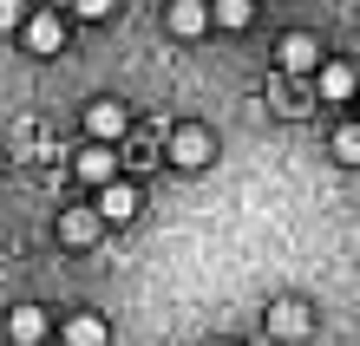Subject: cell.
<instances>
[{
	"label": "cell",
	"instance_id": "1",
	"mask_svg": "<svg viewBox=\"0 0 360 346\" xmlns=\"http://www.w3.org/2000/svg\"><path fill=\"white\" fill-rule=\"evenodd\" d=\"M275 59H282L288 79H321V39L314 33H288L282 46H275Z\"/></svg>",
	"mask_w": 360,
	"mask_h": 346
},
{
	"label": "cell",
	"instance_id": "2",
	"mask_svg": "<svg viewBox=\"0 0 360 346\" xmlns=\"http://www.w3.org/2000/svg\"><path fill=\"white\" fill-rule=\"evenodd\" d=\"M210 150H217V144H210L203 124H177V131H171V164H177V170H203Z\"/></svg>",
	"mask_w": 360,
	"mask_h": 346
},
{
	"label": "cell",
	"instance_id": "3",
	"mask_svg": "<svg viewBox=\"0 0 360 346\" xmlns=\"http://www.w3.org/2000/svg\"><path fill=\"white\" fill-rule=\"evenodd\" d=\"M124 124H131V118H124L118 98H92V105H86V131H92V144H118Z\"/></svg>",
	"mask_w": 360,
	"mask_h": 346
},
{
	"label": "cell",
	"instance_id": "4",
	"mask_svg": "<svg viewBox=\"0 0 360 346\" xmlns=\"http://www.w3.org/2000/svg\"><path fill=\"white\" fill-rule=\"evenodd\" d=\"M46 327H53V320H46V307H33V300H27V307H7V340L13 346H39Z\"/></svg>",
	"mask_w": 360,
	"mask_h": 346
},
{
	"label": "cell",
	"instance_id": "5",
	"mask_svg": "<svg viewBox=\"0 0 360 346\" xmlns=\"http://www.w3.org/2000/svg\"><path fill=\"white\" fill-rule=\"evenodd\" d=\"M98 229H105L98 209H66V215H59V242H72V248H92Z\"/></svg>",
	"mask_w": 360,
	"mask_h": 346
},
{
	"label": "cell",
	"instance_id": "6",
	"mask_svg": "<svg viewBox=\"0 0 360 346\" xmlns=\"http://www.w3.org/2000/svg\"><path fill=\"white\" fill-rule=\"evenodd\" d=\"M210 20H217V13H210V0H171V33L177 39H197Z\"/></svg>",
	"mask_w": 360,
	"mask_h": 346
},
{
	"label": "cell",
	"instance_id": "7",
	"mask_svg": "<svg viewBox=\"0 0 360 346\" xmlns=\"http://www.w3.org/2000/svg\"><path fill=\"white\" fill-rule=\"evenodd\" d=\"M98 215H105V222H131V215H138V189L131 183H105L98 189Z\"/></svg>",
	"mask_w": 360,
	"mask_h": 346
},
{
	"label": "cell",
	"instance_id": "8",
	"mask_svg": "<svg viewBox=\"0 0 360 346\" xmlns=\"http://www.w3.org/2000/svg\"><path fill=\"white\" fill-rule=\"evenodd\" d=\"M112 164H118V157H112V144H86V150H79V177L98 183V189H105V183H118V177H112Z\"/></svg>",
	"mask_w": 360,
	"mask_h": 346
},
{
	"label": "cell",
	"instance_id": "9",
	"mask_svg": "<svg viewBox=\"0 0 360 346\" xmlns=\"http://www.w3.org/2000/svg\"><path fill=\"white\" fill-rule=\"evenodd\" d=\"M27 46H33V53H59V46H66L59 13H33V20H27Z\"/></svg>",
	"mask_w": 360,
	"mask_h": 346
},
{
	"label": "cell",
	"instance_id": "10",
	"mask_svg": "<svg viewBox=\"0 0 360 346\" xmlns=\"http://www.w3.org/2000/svg\"><path fill=\"white\" fill-rule=\"evenodd\" d=\"M112 333H105V320L98 314H72L66 320V346H105Z\"/></svg>",
	"mask_w": 360,
	"mask_h": 346
},
{
	"label": "cell",
	"instance_id": "11",
	"mask_svg": "<svg viewBox=\"0 0 360 346\" xmlns=\"http://www.w3.org/2000/svg\"><path fill=\"white\" fill-rule=\"evenodd\" d=\"M210 13H217V27H229V33H243L249 20H256V0H210Z\"/></svg>",
	"mask_w": 360,
	"mask_h": 346
},
{
	"label": "cell",
	"instance_id": "12",
	"mask_svg": "<svg viewBox=\"0 0 360 346\" xmlns=\"http://www.w3.org/2000/svg\"><path fill=\"white\" fill-rule=\"evenodd\" d=\"M321 98H360L354 66H321Z\"/></svg>",
	"mask_w": 360,
	"mask_h": 346
},
{
	"label": "cell",
	"instance_id": "13",
	"mask_svg": "<svg viewBox=\"0 0 360 346\" xmlns=\"http://www.w3.org/2000/svg\"><path fill=\"white\" fill-rule=\"evenodd\" d=\"M269 327H275V333H282V340H302V333H308V314H302V307H295V300H282V307H275V314H269Z\"/></svg>",
	"mask_w": 360,
	"mask_h": 346
},
{
	"label": "cell",
	"instance_id": "14",
	"mask_svg": "<svg viewBox=\"0 0 360 346\" xmlns=\"http://www.w3.org/2000/svg\"><path fill=\"white\" fill-rule=\"evenodd\" d=\"M334 157H341V164H360V124H341V131H334Z\"/></svg>",
	"mask_w": 360,
	"mask_h": 346
},
{
	"label": "cell",
	"instance_id": "15",
	"mask_svg": "<svg viewBox=\"0 0 360 346\" xmlns=\"http://www.w3.org/2000/svg\"><path fill=\"white\" fill-rule=\"evenodd\" d=\"M112 7H118V0H72L79 20H112Z\"/></svg>",
	"mask_w": 360,
	"mask_h": 346
},
{
	"label": "cell",
	"instance_id": "16",
	"mask_svg": "<svg viewBox=\"0 0 360 346\" xmlns=\"http://www.w3.org/2000/svg\"><path fill=\"white\" fill-rule=\"evenodd\" d=\"M20 20H27V7H20V0H0V33H13Z\"/></svg>",
	"mask_w": 360,
	"mask_h": 346
},
{
	"label": "cell",
	"instance_id": "17",
	"mask_svg": "<svg viewBox=\"0 0 360 346\" xmlns=\"http://www.w3.org/2000/svg\"><path fill=\"white\" fill-rule=\"evenodd\" d=\"M354 124H360V98H354Z\"/></svg>",
	"mask_w": 360,
	"mask_h": 346
},
{
	"label": "cell",
	"instance_id": "18",
	"mask_svg": "<svg viewBox=\"0 0 360 346\" xmlns=\"http://www.w3.org/2000/svg\"><path fill=\"white\" fill-rule=\"evenodd\" d=\"M217 346H236V340H217Z\"/></svg>",
	"mask_w": 360,
	"mask_h": 346
}]
</instances>
